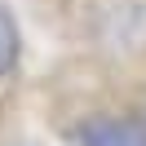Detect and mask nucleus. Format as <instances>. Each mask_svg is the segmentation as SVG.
I'll return each instance as SVG.
<instances>
[{"label": "nucleus", "instance_id": "1", "mask_svg": "<svg viewBox=\"0 0 146 146\" xmlns=\"http://www.w3.org/2000/svg\"><path fill=\"white\" fill-rule=\"evenodd\" d=\"M31 111L58 146H146V106L128 89H93L36 71Z\"/></svg>", "mask_w": 146, "mask_h": 146}, {"label": "nucleus", "instance_id": "2", "mask_svg": "<svg viewBox=\"0 0 146 146\" xmlns=\"http://www.w3.org/2000/svg\"><path fill=\"white\" fill-rule=\"evenodd\" d=\"M31 84H36V71L27 53L22 13L13 9V0H0V142L27 124Z\"/></svg>", "mask_w": 146, "mask_h": 146}]
</instances>
